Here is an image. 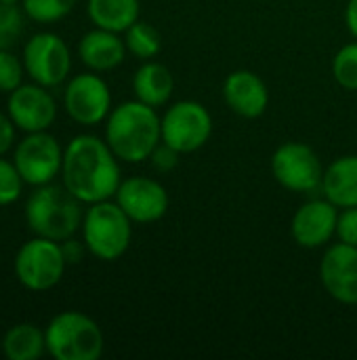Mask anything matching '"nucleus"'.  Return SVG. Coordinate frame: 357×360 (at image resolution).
<instances>
[{
    "label": "nucleus",
    "mask_w": 357,
    "mask_h": 360,
    "mask_svg": "<svg viewBox=\"0 0 357 360\" xmlns=\"http://www.w3.org/2000/svg\"><path fill=\"white\" fill-rule=\"evenodd\" d=\"M63 186L86 205L109 200L120 188V165L107 141L78 135L63 150Z\"/></svg>",
    "instance_id": "nucleus-1"
},
{
    "label": "nucleus",
    "mask_w": 357,
    "mask_h": 360,
    "mask_svg": "<svg viewBox=\"0 0 357 360\" xmlns=\"http://www.w3.org/2000/svg\"><path fill=\"white\" fill-rule=\"evenodd\" d=\"M105 141L118 160L143 162L162 141V118L139 99L124 101L107 116Z\"/></svg>",
    "instance_id": "nucleus-2"
},
{
    "label": "nucleus",
    "mask_w": 357,
    "mask_h": 360,
    "mask_svg": "<svg viewBox=\"0 0 357 360\" xmlns=\"http://www.w3.org/2000/svg\"><path fill=\"white\" fill-rule=\"evenodd\" d=\"M80 200L57 184L38 186L25 202V221L36 236L63 243L82 226Z\"/></svg>",
    "instance_id": "nucleus-3"
},
{
    "label": "nucleus",
    "mask_w": 357,
    "mask_h": 360,
    "mask_svg": "<svg viewBox=\"0 0 357 360\" xmlns=\"http://www.w3.org/2000/svg\"><path fill=\"white\" fill-rule=\"evenodd\" d=\"M46 352L55 360H97L103 354L99 325L82 312H61L44 329Z\"/></svg>",
    "instance_id": "nucleus-4"
},
{
    "label": "nucleus",
    "mask_w": 357,
    "mask_h": 360,
    "mask_svg": "<svg viewBox=\"0 0 357 360\" xmlns=\"http://www.w3.org/2000/svg\"><path fill=\"white\" fill-rule=\"evenodd\" d=\"M130 217L118 202H93L82 219V236L86 249L101 262L120 259L133 236Z\"/></svg>",
    "instance_id": "nucleus-5"
},
{
    "label": "nucleus",
    "mask_w": 357,
    "mask_h": 360,
    "mask_svg": "<svg viewBox=\"0 0 357 360\" xmlns=\"http://www.w3.org/2000/svg\"><path fill=\"white\" fill-rule=\"evenodd\" d=\"M65 255L57 240L36 236L21 245L15 255L17 281L29 291H48L61 283L65 272Z\"/></svg>",
    "instance_id": "nucleus-6"
},
{
    "label": "nucleus",
    "mask_w": 357,
    "mask_h": 360,
    "mask_svg": "<svg viewBox=\"0 0 357 360\" xmlns=\"http://www.w3.org/2000/svg\"><path fill=\"white\" fill-rule=\"evenodd\" d=\"M213 133V118L198 101H177L162 116V141L179 154L200 150Z\"/></svg>",
    "instance_id": "nucleus-7"
},
{
    "label": "nucleus",
    "mask_w": 357,
    "mask_h": 360,
    "mask_svg": "<svg viewBox=\"0 0 357 360\" xmlns=\"http://www.w3.org/2000/svg\"><path fill=\"white\" fill-rule=\"evenodd\" d=\"M13 162L21 179L34 188L50 184L63 167V150L59 141L46 133H27L15 148Z\"/></svg>",
    "instance_id": "nucleus-8"
},
{
    "label": "nucleus",
    "mask_w": 357,
    "mask_h": 360,
    "mask_svg": "<svg viewBox=\"0 0 357 360\" xmlns=\"http://www.w3.org/2000/svg\"><path fill=\"white\" fill-rule=\"evenodd\" d=\"M23 65L36 84L50 89L59 86L67 78L72 70V55L61 36L40 32L34 34L23 46Z\"/></svg>",
    "instance_id": "nucleus-9"
},
{
    "label": "nucleus",
    "mask_w": 357,
    "mask_h": 360,
    "mask_svg": "<svg viewBox=\"0 0 357 360\" xmlns=\"http://www.w3.org/2000/svg\"><path fill=\"white\" fill-rule=\"evenodd\" d=\"M271 173L280 186L301 194L320 190L324 177L318 154L299 141H288L276 150L271 158Z\"/></svg>",
    "instance_id": "nucleus-10"
},
{
    "label": "nucleus",
    "mask_w": 357,
    "mask_h": 360,
    "mask_svg": "<svg viewBox=\"0 0 357 360\" xmlns=\"http://www.w3.org/2000/svg\"><path fill=\"white\" fill-rule=\"evenodd\" d=\"M63 105L72 120L84 127L103 122L112 112V93L107 82L97 74L74 76L63 93Z\"/></svg>",
    "instance_id": "nucleus-11"
},
{
    "label": "nucleus",
    "mask_w": 357,
    "mask_h": 360,
    "mask_svg": "<svg viewBox=\"0 0 357 360\" xmlns=\"http://www.w3.org/2000/svg\"><path fill=\"white\" fill-rule=\"evenodd\" d=\"M6 112L23 133L46 131L57 118V103L42 84H21L8 93Z\"/></svg>",
    "instance_id": "nucleus-12"
},
{
    "label": "nucleus",
    "mask_w": 357,
    "mask_h": 360,
    "mask_svg": "<svg viewBox=\"0 0 357 360\" xmlns=\"http://www.w3.org/2000/svg\"><path fill=\"white\" fill-rule=\"evenodd\" d=\"M116 202L135 224H151L168 211V194L164 186L151 177H128L120 181Z\"/></svg>",
    "instance_id": "nucleus-13"
},
{
    "label": "nucleus",
    "mask_w": 357,
    "mask_h": 360,
    "mask_svg": "<svg viewBox=\"0 0 357 360\" xmlns=\"http://www.w3.org/2000/svg\"><path fill=\"white\" fill-rule=\"evenodd\" d=\"M320 278L326 293L347 306L357 304V247L337 243L320 264Z\"/></svg>",
    "instance_id": "nucleus-14"
},
{
    "label": "nucleus",
    "mask_w": 357,
    "mask_h": 360,
    "mask_svg": "<svg viewBox=\"0 0 357 360\" xmlns=\"http://www.w3.org/2000/svg\"><path fill=\"white\" fill-rule=\"evenodd\" d=\"M339 207H335L328 198H318L301 205L292 217V238L299 247L320 249L337 234Z\"/></svg>",
    "instance_id": "nucleus-15"
},
{
    "label": "nucleus",
    "mask_w": 357,
    "mask_h": 360,
    "mask_svg": "<svg viewBox=\"0 0 357 360\" xmlns=\"http://www.w3.org/2000/svg\"><path fill=\"white\" fill-rule=\"evenodd\" d=\"M225 103L242 118H259L269 103V91L265 82L248 70H236L223 84Z\"/></svg>",
    "instance_id": "nucleus-16"
},
{
    "label": "nucleus",
    "mask_w": 357,
    "mask_h": 360,
    "mask_svg": "<svg viewBox=\"0 0 357 360\" xmlns=\"http://www.w3.org/2000/svg\"><path fill=\"white\" fill-rule=\"evenodd\" d=\"M78 55L93 72H107L118 68L126 55V42L109 30H90L78 44Z\"/></svg>",
    "instance_id": "nucleus-17"
},
{
    "label": "nucleus",
    "mask_w": 357,
    "mask_h": 360,
    "mask_svg": "<svg viewBox=\"0 0 357 360\" xmlns=\"http://www.w3.org/2000/svg\"><path fill=\"white\" fill-rule=\"evenodd\" d=\"M322 192L339 209L357 207V156H341L324 171Z\"/></svg>",
    "instance_id": "nucleus-18"
},
{
    "label": "nucleus",
    "mask_w": 357,
    "mask_h": 360,
    "mask_svg": "<svg viewBox=\"0 0 357 360\" xmlns=\"http://www.w3.org/2000/svg\"><path fill=\"white\" fill-rule=\"evenodd\" d=\"M133 91L139 101H143L151 108H160L170 99V95L175 91V78L164 63L145 61L135 72Z\"/></svg>",
    "instance_id": "nucleus-19"
},
{
    "label": "nucleus",
    "mask_w": 357,
    "mask_h": 360,
    "mask_svg": "<svg viewBox=\"0 0 357 360\" xmlns=\"http://www.w3.org/2000/svg\"><path fill=\"white\" fill-rule=\"evenodd\" d=\"M86 11L95 27L116 34L139 21V0H88Z\"/></svg>",
    "instance_id": "nucleus-20"
},
{
    "label": "nucleus",
    "mask_w": 357,
    "mask_h": 360,
    "mask_svg": "<svg viewBox=\"0 0 357 360\" xmlns=\"http://www.w3.org/2000/svg\"><path fill=\"white\" fill-rule=\"evenodd\" d=\"M44 352L46 335L32 323H19L2 338V354L8 360H38Z\"/></svg>",
    "instance_id": "nucleus-21"
},
{
    "label": "nucleus",
    "mask_w": 357,
    "mask_h": 360,
    "mask_svg": "<svg viewBox=\"0 0 357 360\" xmlns=\"http://www.w3.org/2000/svg\"><path fill=\"white\" fill-rule=\"evenodd\" d=\"M126 51H130L135 57L143 59V61H149L151 57H156L162 49V38H160V32L156 27H151L149 23H143V21H135L126 32Z\"/></svg>",
    "instance_id": "nucleus-22"
},
{
    "label": "nucleus",
    "mask_w": 357,
    "mask_h": 360,
    "mask_svg": "<svg viewBox=\"0 0 357 360\" xmlns=\"http://www.w3.org/2000/svg\"><path fill=\"white\" fill-rule=\"evenodd\" d=\"M78 0H21L23 13L38 23H55L72 13Z\"/></svg>",
    "instance_id": "nucleus-23"
},
{
    "label": "nucleus",
    "mask_w": 357,
    "mask_h": 360,
    "mask_svg": "<svg viewBox=\"0 0 357 360\" xmlns=\"http://www.w3.org/2000/svg\"><path fill=\"white\" fill-rule=\"evenodd\" d=\"M332 76L343 89L357 91V42L345 44L335 55V59H332Z\"/></svg>",
    "instance_id": "nucleus-24"
},
{
    "label": "nucleus",
    "mask_w": 357,
    "mask_h": 360,
    "mask_svg": "<svg viewBox=\"0 0 357 360\" xmlns=\"http://www.w3.org/2000/svg\"><path fill=\"white\" fill-rule=\"evenodd\" d=\"M23 32V13L15 4L0 2V51H11Z\"/></svg>",
    "instance_id": "nucleus-25"
},
{
    "label": "nucleus",
    "mask_w": 357,
    "mask_h": 360,
    "mask_svg": "<svg viewBox=\"0 0 357 360\" xmlns=\"http://www.w3.org/2000/svg\"><path fill=\"white\" fill-rule=\"evenodd\" d=\"M23 179L15 167V162L4 160L0 156V207H6L11 202H15L21 196L23 190Z\"/></svg>",
    "instance_id": "nucleus-26"
},
{
    "label": "nucleus",
    "mask_w": 357,
    "mask_h": 360,
    "mask_svg": "<svg viewBox=\"0 0 357 360\" xmlns=\"http://www.w3.org/2000/svg\"><path fill=\"white\" fill-rule=\"evenodd\" d=\"M23 72H25V65L23 61L17 59V55H13L11 51H0V91L2 93H13L17 86H21Z\"/></svg>",
    "instance_id": "nucleus-27"
},
{
    "label": "nucleus",
    "mask_w": 357,
    "mask_h": 360,
    "mask_svg": "<svg viewBox=\"0 0 357 360\" xmlns=\"http://www.w3.org/2000/svg\"><path fill=\"white\" fill-rule=\"evenodd\" d=\"M337 236L341 243L357 247V207H347L343 213H339Z\"/></svg>",
    "instance_id": "nucleus-28"
},
{
    "label": "nucleus",
    "mask_w": 357,
    "mask_h": 360,
    "mask_svg": "<svg viewBox=\"0 0 357 360\" xmlns=\"http://www.w3.org/2000/svg\"><path fill=\"white\" fill-rule=\"evenodd\" d=\"M149 160H151L154 169H158V171L166 173V171H170V169H175V167H177V162H179V152H177V150H173L170 146H166L164 141H160V143H158V148L151 152Z\"/></svg>",
    "instance_id": "nucleus-29"
},
{
    "label": "nucleus",
    "mask_w": 357,
    "mask_h": 360,
    "mask_svg": "<svg viewBox=\"0 0 357 360\" xmlns=\"http://www.w3.org/2000/svg\"><path fill=\"white\" fill-rule=\"evenodd\" d=\"M15 141V124L11 116L0 114V156H4Z\"/></svg>",
    "instance_id": "nucleus-30"
},
{
    "label": "nucleus",
    "mask_w": 357,
    "mask_h": 360,
    "mask_svg": "<svg viewBox=\"0 0 357 360\" xmlns=\"http://www.w3.org/2000/svg\"><path fill=\"white\" fill-rule=\"evenodd\" d=\"M86 247V245H84ZM84 247L80 243H76L74 238H67L61 243V249H63V255H65V262L67 264H78L82 259V253H84Z\"/></svg>",
    "instance_id": "nucleus-31"
},
{
    "label": "nucleus",
    "mask_w": 357,
    "mask_h": 360,
    "mask_svg": "<svg viewBox=\"0 0 357 360\" xmlns=\"http://www.w3.org/2000/svg\"><path fill=\"white\" fill-rule=\"evenodd\" d=\"M345 21H347L349 32L353 34V38L357 40V0H349L347 11H345Z\"/></svg>",
    "instance_id": "nucleus-32"
},
{
    "label": "nucleus",
    "mask_w": 357,
    "mask_h": 360,
    "mask_svg": "<svg viewBox=\"0 0 357 360\" xmlns=\"http://www.w3.org/2000/svg\"><path fill=\"white\" fill-rule=\"evenodd\" d=\"M0 2H6V4H15L17 0H0Z\"/></svg>",
    "instance_id": "nucleus-33"
}]
</instances>
